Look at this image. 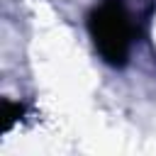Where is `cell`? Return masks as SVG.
<instances>
[{
	"mask_svg": "<svg viewBox=\"0 0 156 156\" xmlns=\"http://www.w3.org/2000/svg\"><path fill=\"white\" fill-rule=\"evenodd\" d=\"M90 29H93L100 54L112 63H122L129 51V41H132V22H129L127 10L117 0L105 2L93 15Z\"/></svg>",
	"mask_w": 156,
	"mask_h": 156,
	"instance_id": "6da1fadb",
	"label": "cell"
}]
</instances>
